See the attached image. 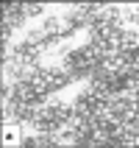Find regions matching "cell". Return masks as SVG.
<instances>
[{"label":"cell","mask_w":139,"mask_h":148,"mask_svg":"<svg viewBox=\"0 0 139 148\" xmlns=\"http://www.w3.org/2000/svg\"><path fill=\"white\" fill-rule=\"evenodd\" d=\"M3 140H6V145L17 143V132H14V129H6V132H3Z\"/></svg>","instance_id":"6da1fadb"}]
</instances>
